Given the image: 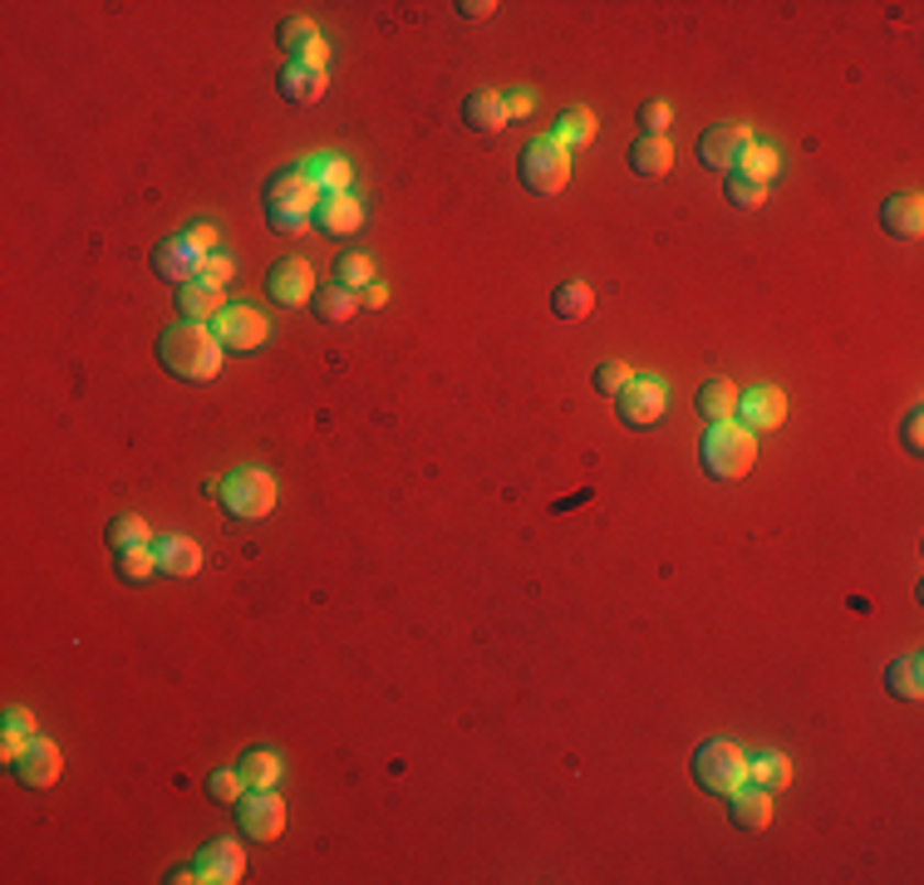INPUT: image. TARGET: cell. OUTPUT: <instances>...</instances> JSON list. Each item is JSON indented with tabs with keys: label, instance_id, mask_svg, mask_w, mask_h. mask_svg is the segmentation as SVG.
<instances>
[{
	"label": "cell",
	"instance_id": "cell-22",
	"mask_svg": "<svg viewBox=\"0 0 924 885\" xmlns=\"http://www.w3.org/2000/svg\"><path fill=\"white\" fill-rule=\"evenodd\" d=\"M241 871H246V856H241V846H231V841H217V846H207L202 856H197V876L202 881L237 885Z\"/></svg>",
	"mask_w": 924,
	"mask_h": 885
},
{
	"label": "cell",
	"instance_id": "cell-35",
	"mask_svg": "<svg viewBox=\"0 0 924 885\" xmlns=\"http://www.w3.org/2000/svg\"><path fill=\"white\" fill-rule=\"evenodd\" d=\"M320 40V30H315V20H306V15H290V20H280V30H276V45L286 50L290 59H300L306 50Z\"/></svg>",
	"mask_w": 924,
	"mask_h": 885
},
{
	"label": "cell",
	"instance_id": "cell-37",
	"mask_svg": "<svg viewBox=\"0 0 924 885\" xmlns=\"http://www.w3.org/2000/svg\"><path fill=\"white\" fill-rule=\"evenodd\" d=\"M207 797H212V802H222V807H237L241 797H246V777L231 773V767H217V773L207 777Z\"/></svg>",
	"mask_w": 924,
	"mask_h": 885
},
{
	"label": "cell",
	"instance_id": "cell-25",
	"mask_svg": "<svg viewBox=\"0 0 924 885\" xmlns=\"http://www.w3.org/2000/svg\"><path fill=\"white\" fill-rule=\"evenodd\" d=\"M551 310H556V320H571V325L591 320L595 291L585 286V281H561V286H556V295H551Z\"/></svg>",
	"mask_w": 924,
	"mask_h": 885
},
{
	"label": "cell",
	"instance_id": "cell-8",
	"mask_svg": "<svg viewBox=\"0 0 924 885\" xmlns=\"http://www.w3.org/2000/svg\"><path fill=\"white\" fill-rule=\"evenodd\" d=\"M669 408V389L659 384V379H629V389H619L615 394V414L625 428H654L659 418H664Z\"/></svg>",
	"mask_w": 924,
	"mask_h": 885
},
{
	"label": "cell",
	"instance_id": "cell-44",
	"mask_svg": "<svg viewBox=\"0 0 924 885\" xmlns=\"http://www.w3.org/2000/svg\"><path fill=\"white\" fill-rule=\"evenodd\" d=\"M187 237H193L197 247L212 256V247H217V227H212V221H197V227H187Z\"/></svg>",
	"mask_w": 924,
	"mask_h": 885
},
{
	"label": "cell",
	"instance_id": "cell-42",
	"mask_svg": "<svg viewBox=\"0 0 924 885\" xmlns=\"http://www.w3.org/2000/svg\"><path fill=\"white\" fill-rule=\"evenodd\" d=\"M231 276H237V266H231L227 256H217V251H212V256L202 261V276H197V281H212V286H227Z\"/></svg>",
	"mask_w": 924,
	"mask_h": 885
},
{
	"label": "cell",
	"instance_id": "cell-19",
	"mask_svg": "<svg viewBox=\"0 0 924 885\" xmlns=\"http://www.w3.org/2000/svg\"><path fill=\"white\" fill-rule=\"evenodd\" d=\"M462 123H468L472 133L507 129V99H502L497 89H472L468 99H462Z\"/></svg>",
	"mask_w": 924,
	"mask_h": 885
},
{
	"label": "cell",
	"instance_id": "cell-30",
	"mask_svg": "<svg viewBox=\"0 0 924 885\" xmlns=\"http://www.w3.org/2000/svg\"><path fill=\"white\" fill-rule=\"evenodd\" d=\"M748 783L762 787V793H782L792 783V763L782 753H768V757H748Z\"/></svg>",
	"mask_w": 924,
	"mask_h": 885
},
{
	"label": "cell",
	"instance_id": "cell-21",
	"mask_svg": "<svg viewBox=\"0 0 924 885\" xmlns=\"http://www.w3.org/2000/svg\"><path fill=\"white\" fill-rule=\"evenodd\" d=\"M880 227L890 231V237H900V241H920V231H924V203L915 193L910 197H890L886 207H880Z\"/></svg>",
	"mask_w": 924,
	"mask_h": 885
},
{
	"label": "cell",
	"instance_id": "cell-41",
	"mask_svg": "<svg viewBox=\"0 0 924 885\" xmlns=\"http://www.w3.org/2000/svg\"><path fill=\"white\" fill-rule=\"evenodd\" d=\"M900 442H905V452H910V458H920V452H924V414H920V408H910V414H905Z\"/></svg>",
	"mask_w": 924,
	"mask_h": 885
},
{
	"label": "cell",
	"instance_id": "cell-10",
	"mask_svg": "<svg viewBox=\"0 0 924 885\" xmlns=\"http://www.w3.org/2000/svg\"><path fill=\"white\" fill-rule=\"evenodd\" d=\"M202 261H207V251L197 247L193 237H167V241H157L153 247V271L163 281H173V286H187V281H197L202 276Z\"/></svg>",
	"mask_w": 924,
	"mask_h": 885
},
{
	"label": "cell",
	"instance_id": "cell-45",
	"mask_svg": "<svg viewBox=\"0 0 924 885\" xmlns=\"http://www.w3.org/2000/svg\"><path fill=\"white\" fill-rule=\"evenodd\" d=\"M453 10H458V15H468V20H487L497 6H492V0H458Z\"/></svg>",
	"mask_w": 924,
	"mask_h": 885
},
{
	"label": "cell",
	"instance_id": "cell-26",
	"mask_svg": "<svg viewBox=\"0 0 924 885\" xmlns=\"http://www.w3.org/2000/svg\"><path fill=\"white\" fill-rule=\"evenodd\" d=\"M310 310H315V320H324V325H344L354 310H360V295L354 291H344V286H315V301H310Z\"/></svg>",
	"mask_w": 924,
	"mask_h": 885
},
{
	"label": "cell",
	"instance_id": "cell-14",
	"mask_svg": "<svg viewBox=\"0 0 924 885\" xmlns=\"http://www.w3.org/2000/svg\"><path fill=\"white\" fill-rule=\"evenodd\" d=\"M787 418V394L782 389H748V394H738V414H733V424L748 428V434H772V428H782Z\"/></svg>",
	"mask_w": 924,
	"mask_h": 885
},
{
	"label": "cell",
	"instance_id": "cell-46",
	"mask_svg": "<svg viewBox=\"0 0 924 885\" xmlns=\"http://www.w3.org/2000/svg\"><path fill=\"white\" fill-rule=\"evenodd\" d=\"M6 729H20V733L35 738V713H30V709H6Z\"/></svg>",
	"mask_w": 924,
	"mask_h": 885
},
{
	"label": "cell",
	"instance_id": "cell-28",
	"mask_svg": "<svg viewBox=\"0 0 924 885\" xmlns=\"http://www.w3.org/2000/svg\"><path fill=\"white\" fill-rule=\"evenodd\" d=\"M113 571H119V581H129V586H143L148 576H157V551H153V542L123 546V551H113Z\"/></svg>",
	"mask_w": 924,
	"mask_h": 885
},
{
	"label": "cell",
	"instance_id": "cell-4",
	"mask_svg": "<svg viewBox=\"0 0 924 885\" xmlns=\"http://www.w3.org/2000/svg\"><path fill=\"white\" fill-rule=\"evenodd\" d=\"M689 773H693V783H698V787H708V793L728 797V793H738V787L748 783V753H743L738 743L708 738V743L693 747Z\"/></svg>",
	"mask_w": 924,
	"mask_h": 885
},
{
	"label": "cell",
	"instance_id": "cell-6",
	"mask_svg": "<svg viewBox=\"0 0 924 885\" xmlns=\"http://www.w3.org/2000/svg\"><path fill=\"white\" fill-rule=\"evenodd\" d=\"M517 173H521V187H527L531 197H556L565 183H571V153H565L556 139H531L517 157Z\"/></svg>",
	"mask_w": 924,
	"mask_h": 885
},
{
	"label": "cell",
	"instance_id": "cell-16",
	"mask_svg": "<svg viewBox=\"0 0 924 885\" xmlns=\"http://www.w3.org/2000/svg\"><path fill=\"white\" fill-rule=\"evenodd\" d=\"M173 305H177L183 320L207 325V320H217V315L227 310V295H222V286H212V281H187V286H177Z\"/></svg>",
	"mask_w": 924,
	"mask_h": 885
},
{
	"label": "cell",
	"instance_id": "cell-32",
	"mask_svg": "<svg viewBox=\"0 0 924 885\" xmlns=\"http://www.w3.org/2000/svg\"><path fill=\"white\" fill-rule=\"evenodd\" d=\"M556 143L571 153V148H585L595 139V113L591 109H571V113H561V123H556V133H551Z\"/></svg>",
	"mask_w": 924,
	"mask_h": 885
},
{
	"label": "cell",
	"instance_id": "cell-1",
	"mask_svg": "<svg viewBox=\"0 0 924 885\" xmlns=\"http://www.w3.org/2000/svg\"><path fill=\"white\" fill-rule=\"evenodd\" d=\"M157 364H163L173 379L207 384V379L222 374L227 350L217 345V335L207 330V325L183 320V325H173V330H163V340H157Z\"/></svg>",
	"mask_w": 924,
	"mask_h": 885
},
{
	"label": "cell",
	"instance_id": "cell-38",
	"mask_svg": "<svg viewBox=\"0 0 924 885\" xmlns=\"http://www.w3.org/2000/svg\"><path fill=\"white\" fill-rule=\"evenodd\" d=\"M723 193H728L733 207H762V197H768V183H758V177H743V173H728Z\"/></svg>",
	"mask_w": 924,
	"mask_h": 885
},
{
	"label": "cell",
	"instance_id": "cell-24",
	"mask_svg": "<svg viewBox=\"0 0 924 885\" xmlns=\"http://www.w3.org/2000/svg\"><path fill=\"white\" fill-rule=\"evenodd\" d=\"M629 167H635L639 177H664L669 167H674V143L669 139H635L629 143Z\"/></svg>",
	"mask_w": 924,
	"mask_h": 885
},
{
	"label": "cell",
	"instance_id": "cell-12",
	"mask_svg": "<svg viewBox=\"0 0 924 885\" xmlns=\"http://www.w3.org/2000/svg\"><path fill=\"white\" fill-rule=\"evenodd\" d=\"M752 143V129H743V123H713V129H703L698 139V163L713 167V173H733L738 167V153Z\"/></svg>",
	"mask_w": 924,
	"mask_h": 885
},
{
	"label": "cell",
	"instance_id": "cell-3",
	"mask_svg": "<svg viewBox=\"0 0 924 885\" xmlns=\"http://www.w3.org/2000/svg\"><path fill=\"white\" fill-rule=\"evenodd\" d=\"M698 462H703L708 478L738 482V478H748L752 462H758V442H752V434L738 428V424H713L698 442Z\"/></svg>",
	"mask_w": 924,
	"mask_h": 885
},
{
	"label": "cell",
	"instance_id": "cell-5",
	"mask_svg": "<svg viewBox=\"0 0 924 885\" xmlns=\"http://www.w3.org/2000/svg\"><path fill=\"white\" fill-rule=\"evenodd\" d=\"M217 502H222V512L231 522L251 526V522H266L271 512H276V478L261 468H246V472H231L222 482V492H217Z\"/></svg>",
	"mask_w": 924,
	"mask_h": 885
},
{
	"label": "cell",
	"instance_id": "cell-48",
	"mask_svg": "<svg viewBox=\"0 0 924 885\" xmlns=\"http://www.w3.org/2000/svg\"><path fill=\"white\" fill-rule=\"evenodd\" d=\"M324 59H330V45H324V40H315V45L306 50V55L296 59V65H310V69H324Z\"/></svg>",
	"mask_w": 924,
	"mask_h": 885
},
{
	"label": "cell",
	"instance_id": "cell-39",
	"mask_svg": "<svg viewBox=\"0 0 924 885\" xmlns=\"http://www.w3.org/2000/svg\"><path fill=\"white\" fill-rule=\"evenodd\" d=\"M669 119H674V109H669L664 99H645V103H639V129H645L649 139H664Z\"/></svg>",
	"mask_w": 924,
	"mask_h": 885
},
{
	"label": "cell",
	"instance_id": "cell-31",
	"mask_svg": "<svg viewBox=\"0 0 924 885\" xmlns=\"http://www.w3.org/2000/svg\"><path fill=\"white\" fill-rule=\"evenodd\" d=\"M237 773L246 777V787H276L280 783V757L271 753V747H251V753L241 757Z\"/></svg>",
	"mask_w": 924,
	"mask_h": 885
},
{
	"label": "cell",
	"instance_id": "cell-43",
	"mask_svg": "<svg viewBox=\"0 0 924 885\" xmlns=\"http://www.w3.org/2000/svg\"><path fill=\"white\" fill-rule=\"evenodd\" d=\"M35 738H40V733H35ZM25 747H30V733H20V729H6V733H0V757H6V763H15V757L25 753Z\"/></svg>",
	"mask_w": 924,
	"mask_h": 885
},
{
	"label": "cell",
	"instance_id": "cell-17",
	"mask_svg": "<svg viewBox=\"0 0 924 885\" xmlns=\"http://www.w3.org/2000/svg\"><path fill=\"white\" fill-rule=\"evenodd\" d=\"M153 551H157V571H163V576L187 581V576L202 571V546L187 542V536H157Z\"/></svg>",
	"mask_w": 924,
	"mask_h": 885
},
{
	"label": "cell",
	"instance_id": "cell-15",
	"mask_svg": "<svg viewBox=\"0 0 924 885\" xmlns=\"http://www.w3.org/2000/svg\"><path fill=\"white\" fill-rule=\"evenodd\" d=\"M310 227H320L324 237H354V231L364 227V203L360 197H320V207H315Z\"/></svg>",
	"mask_w": 924,
	"mask_h": 885
},
{
	"label": "cell",
	"instance_id": "cell-9",
	"mask_svg": "<svg viewBox=\"0 0 924 885\" xmlns=\"http://www.w3.org/2000/svg\"><path fill=\"white\" fill-rule=\"evenodd\" d=\"M212 335L227 354H251V350L266 345L271 325H266V315L251 310V305H227V310L212 320Z\"/></svg>",
	"mask_w": 924,
	"mask_h": 885
},
{
	"label": "cell",
	"instance_id": "cell-11",
	"mask_svg": "<svg viewBox=\"0 0 924 885\" xmlns=\"http://www.w3.org/2000/svg\"><path fill=\"white\" fill-rule=\"evenodd\" d=\"M10 773H15L20 787H35V793H45V787L59 783V773H65V757H59V747L50 743V738H30V747L10 763Z\"/></svg>",
	"mask_w": 924,
	"mask_h": 885
},
{
	"label": "cell",
	"instance_id": "cell-18",
	"mask_svg": "<svg viewBox=\"0 0 924 885\" xmlns=\"http://www.w3.org/2000/svg\"><path fill=\"white\" fill-rule=\"evenodd\" d=\"M728 817H733V827H743V831H768V821H772V793L743 783L738 793H728Z\"/></svg>",
	"mask_w": 924,
	"mask_h": 885
},
{
	"label": "cell",
	"instance_id": "cell-34",
	"mask_svg": "<svg viewBox=\"0 0 924 885\" xmlns=\"http://www.w3.org/2000/svg\"><path fill=\"white\" fill-rule=\"evenodd\" d=\"M103 542H109V551H123V546H143V542H153V532H148V522H143V516L123 512V516H113V522L103 526Z\"/></svg>",
	"mask_w": 924,
	"mask_h": 885
},
{
	"label": "cell",
	"instance_id": "cell-33",
	"mask_svg": "<svg viewBox=\"0 0 924 885\" xmlns=\"http://www.w3.org/2000/svg\"><path fill=\"white\" fill-rule=\"evenodd\" d=\"M777 167H782L777 148H768V143H748V148L738 153V167H733V173L758 177V183H772V177H777Z\"/></svg>",
	"mask_w": 924,
	"mask_h": 885
},
{
	"label": "cell",
	"instance_id": "cell-47",
	"mask_svg": "<svg viewBox=\"0 0 924 885\" xmlns=\"http://www.w3.org/2000/svg\"><path fill=\"white\" fill-rule=\"evenodd\" d=\"M384 301H388V286H384V281H370V286L360 291V305H370V310H380Z\"/></svg>",
	"mask_w": 924,
	"mask_h": 885
},
{
	"label": "cell",
	"instance_id": "cell-40",
	"mask_svg": "<svg viewBox=\"0 0 924 885\" xmlns=\"http://www.w3.org/2000/svg\"><path fill=\"white\" fill-rule=\"evenodd\" d=\"M629 379H635V369H629V364H619V360H610V364H601V369H595V389H601L605 398H615L619 389H629Z\"/></svg>",
	"mask_w": 924,
	"mask_h": 885
},
{
	"label": "cell",
	"instance_id": "cell-20",
	"mask_svg": "<svg viewBox=\"0 0 924 885\" xmlns=\"http://www.w3.org/2000/svg\"><path fill=\"white\" fill-rule=\"evenodd\" d=\"M693 408L708 424H733V414H738V384L733 379H703L698 394H693Z\"/></svg>",
	"mask_w": 924,
	"mask_h": 885
},
{
	"label": "cell",
	"instance_id": "cell-13",
	"mask_svg": "<svg viewBox=\"0 0 924 885\" xmlns=\"http://www.w3.org/2000/svg\"><path fill=\"white\" fill-rule=\"evenodd\" d=\"M266 291H271V301H276V305H286V310H300V305L315 301V271L300 256H286V261H276V266H271Z\"/></svg>",
	"mask_w": 924,
	"mask_h": 885
},
{
	"label": "cell",
	"instance_id": "cell-27",
	"mask_svg": "<svg viewBox=\"0 0 924 885\" xmlns=\"http://www.w3.org/2000/svg\"><path fill=\"white\" fill-rule=\"evenodd\" d=\"M306 173H310V183H315L320 197H344L350 193L354 167L344 163V157H315V163H306Z\"/></svg>",
	"mask_w": 924,
	"mask_h": 885
},
{
	"label": "cell",
	"instance_id": "cell-23",
	"mask_svg": "<svg viewBox=\"0 0 924 885\" xmlns=\"http://www.w3.org/2000/svg\"><path fill=\"white\" fill-rule=\"evenodd\" d=\"M276 89L286 94L290 103H320L324 89H330V79H324V69H310V65H296V59H290V65L280 69Z\"/></svg>",
	"mask_w": 924,
	"mask_h": 885
},
{
	"label": "cell",
	"instance_id": "cell-2",
	"mask_svg": "<svg viewBox=\"0 0 924 885\" xmlns=\"http://www.w3.org/2000/svg\"><path fill=\"white\" fill-rule=\"evenodd\" d=\"M261 203H266L271 227H276L280 237H290V231L310 227L315 207H320V193H315L306 167H280V173H271V183L261 187Z\"/></svg>",
	"mask_w": 924,
	"mask_h": 885
},
{
	"label": "cell",
	"instance_id": "cell-49",
	"mask_svg": "<svg viewBox=\"0 0 924 885\" xmlns=\"http://www.w3.org/2000/svg\"><path fill=\"white\" fill-rule=\"evenodd\" d=\"M531 113V94H507V119H527Z\"/></svg>",
	"mask_w": 924,
	"mask_h": 885
},
{
	"label": "cell",
	"instance_id": "cell-29",
	"mask_svg": "<svg viewBox=\"0 0 924 885\" xmlns=\"http://www.w3.org/2000/svg\"><path fill=\"white\" fill-rule=\"evenodd\" d=\"M886 689L895 693V699H910V703H915L920 693H924V659H920V655H900V659L886 669Z\"/></svg>",
	"mask_w": 924,
	"mask_h": 885
},
{
	"label": "cell",
	"instance_id": "cell-7",
	"mask_svg": "<svg viewBox=\"0 0 924 885\" xmlns=\"http://www.w3.org/2000/svg\"><path fill=\"white\" fill-rule=\"evenodd\" d=\"M237 831L251 841H276L286 831V802L276 797V787H251L237 802Z\"/></svg>",
	"mask_w": 924,
	"mask_h": 885
},
{
	"label": "cell",
	"instance_id": "cell-36",
	"mask_svg": "<svg viewBox=\"0 0 924 885\" xmlns=\"http://www.w3.org/2000/svg\"><path fill=\"white\" fill-rule=\"evenodd\" d=\"M374 281V266H370V256H334V286H344V291H354L360 295L364 286Z\"/></svg>",
	"mask_w": 924,
	"mask_h": 885
}]
</instances>
